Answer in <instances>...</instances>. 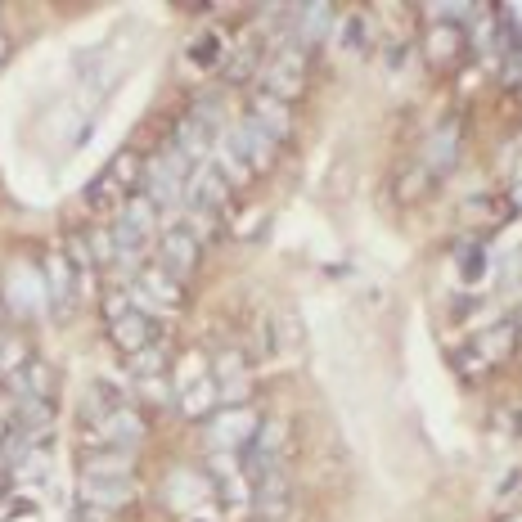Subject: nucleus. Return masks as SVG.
I'll list each match as a JSON object with an SVG mask.
<instances>
[{
    "mask_svg": "<svg viewBox=\"0 0 522 522\" xmlns=\"http://www.w3.org/2000/svg\"><path fill=\"white\" fill-rule=\"evenodd\" d=\"M423 54H428L432 68H455L459 54H464V32L455 23H437L423 36Z\"/></svg>",
    "mask_w": 522,
    "mask_h": 522,
    "instance_id": "14",
    "label": "nucleus"
},
{
    "mask_svg": "<svg viewBox=\"0 0 522 522\" xmlns=\"http://www.w3.org/2000/svg\"><path fill=\"white\" fill-rule=\"evenodd\" d=\"M0 369H18V374H23V369H27V347H23V342H0Z\"/></svg>",
    "mask_w": 522,
    "mask_h": 522,
    "instance_id": "23",
    "label": "nucleus"
},
{
    "mask_svg": "<svg viewBox=\"0 0 522 522\" xmlns=\"http://www.w3.org/2000/svg\"><path fill=\"white\" fill-rule=\"evenodd\" d=\"M230 198H234V189L225 185L221 176H216V167L212 162H203V167H194V176H189V189H185V203H198V207H207V212H230Z\"/></svg>",
    "mask_w": 522,
    "mask_h": 522,
    "instance_id": "12",
    "label": "nucleus"
},
{
    "mask_svg": "<svg viewBox=\"0 0 522 522\" xmlns=\"http://www.w3.org/2000/svg\"><path fill=\"white\" fill-rule=\"evenodd\" d=\"M144 180V162H140V153L135 149H122L113 162H108V171L95 180V185L86 189V203H90V212H122L126 203L135 198V185Z\"/></svg>",
    "mask_w": 522,
    "mask_h": 522,
    "instance_id": "1",
    "label": "nucleus"
},
{
    "mask_svg": "<svg viewBox=\"0 0 522 522\" xmlns=\"http://www.w3.org/2000/svg\"><path fill=\"white\" fill-rule=\"evenodd\" d=\"M81 477H131V450H90L81 455Z\"/></svg>",
    "mask_w": 522,
    "mask_h": 522,
    "instance_id": "17",
    "label": "nucleus"
},
{
    "mask_svg": "<svg viewBox=\"0 0 522 522\" xmlns=\"http://www.w3.org/2000/svg\"><path fill=\"white\" fill-rule=\"evenodd\" d=\"M464 212H468V221H473V225L477 221H482V225H500L504 221V203H500V198H473Z\"/></svg>",
    "mask_w": 522,
    "mask_h": 522,
    "instance_id": "22",
    "label": "nucleus"
},
{
    "mask_svg": "<svg viewBox=\"0 0 522 522\" xmlns=\"http://www.w3.org/2000/svg\"><path fill=\"white\" fill-rule=\"evenodd\" d=\"M288 504H293V482H288L284 468H270V473H261L257 482H252V509H257L266 522L284 518Z\"/></svg>",
    "mask_w": 522,
    "mask_h": 522,
    "instance_id": "11",
    "label": "nucleus"
},
{
    "mask_svg": "<svg viewBox=\"0 0 522 522\" xmlns=\"http://www.w3.org/2000/svg\"><path fill=\"white\" fill-rule=\"evenodd\" d=\"M108 324V338H113V347L122 351V356H140V351H149L153 347V320L144 311H122V315H113V320H104Z\"/></svg>",
    "mask_w": 522,
    "mask_h": 522,
    "instance_id": "10",
    "label": "nucleus"
},
{
    "mask_svg": "<svg viewBox=\"0 0 522 522\" xmlns=\"http://www.w3.org/2000/svg\"><path fill=\"white\" fill-rule=\"evenodd\" d=\"M18 396H32V401H54V387H59V374H54L45 360H27V369L18 374Z\"/></svg>",
    "mask_w": 522,
    "mask_h": 522,
    "instance_id": "18",
    "label": "nucleus"
},
{
    "mask_svg": "<svg viewBox=\"0 0 522 522\" xmlns=\"http://www.w3.org/2000/svg\"><path fill=\"white\" fill-rule=\"evenodd\" d=\"M513 342H518V329H513V324H500V329H486L482 338H477V356H482V365H495V360L509 356Z\"/></svg>",
    "mask_w": 522,
    "mask_h": 522,
    "instance_id": "19",
    "label": "nucleus"
},
{
    "mask_svg": "<svg viewBox=\"0 0 522 522\" xmlns=\"http://www.w3.org/2000/svg\"><path fill=\"white\" fill-rule=\"evenodd\" d=\"M509 522H522V513H518V518H509Z\"/></svg>",
    "mask_w": 522,
    "mask_h": 522,
    "instance_id": "27",
    "label": "nucleus"
},
{
    "mask_svg": "<svg viewBox=\"0 0 522 522\" xmlns=\"http://www.w3.org/2000/svg\"><path fill=\"white\" fill-rule=\"evenodd\" d=\"M72 522H108V513H104V509H90V504H81Z\"/></svg>",
    "mask_w": 522,
    "mask_h": 522,
    "instance_id": "25",
    "label": "nucleus"
},
{
    "mask_svg": "<svg viewBox=\"0 0 522 522\" xmlns=\"http://www.w3.org/2000/svg\"><path fill=\"white\" fill-rule=\"evenodd\" d=\"M261 419L252 414V405H225L221 414L212 419V450H221V455H234V450H248L252 437H257Z\"/></svg>",
    "mask_w": 522,
    "mask_h": 522,
    "instance_id": "4",
    "label": "nucleus"
},
{
    "mask_svg": "<svg viewBox=\"0 0 522 522\" xmlns=\"http://www.w3.org/2000/svg\"><path fill=\"white\" fill-rule=\"evenodd\" d=\"M302 86H306V45L288 41V45H279V54L270 59L266 90L270 95H279L284 104H293V99L302 95Z\"/></svg>",
    "mask_w": 522,
    "mask_h": 522,
    "instance_id": "5",
    "label": "nucleus"
},
{
    "mask_svg": "<svg viewBox=\"0 0 522 522\" xmlns=\"http://www.w3.org/2000/svg\"><path fill=\"white\" fill-rule=\"evenodd\" d=\"M77 500L90 504V509H126L135 500V482L131 477H81L77 482Z\"/></svg>",
    "mask_w": 522,
    "mask_h": 522,
    "instance_id": "9",
    "label": "nucleus"
},
{
    "mask_svg": "<svg viewBox=\"0 0 522 522\" xmlns=\"http://www.w3.org/2000/svg\"><path fill=\"white\" fill-rule=\"evenodd\" d=\"M518 315H522V302H518Z\"/></svg>",
    "mask_w": 522,
    "mask_h": 522,
    "instance_id": "28",
    "label": "nucleus"
},
{
    "mask_svg": "<svg viewBox=\"0 0 522 522\" xmlns=\"http://www.w3.org/2000/svg\"><path fill=\"white\" fill-rule=\"evenodd\" d=\"M504 81L522 86V27L504 32Z\"/></svg>",
    "mask_w": 522,
    "mask_h": 522,
    "instance_id": "21",
    "label": "nucleus"
},
{
    "mask_svg": "<svg viewBox=\"0 0 522 522\" xmlns=\"http://www.w3.org/2000/svg\"><path fill=\"white\" fill-rule=\"evenodd\" d=\"M198 257H203V243L194 239V234L185 230V225H171L167 234H162L158 243V266L167 270L171 279H180V284H189L198 270Z\"/></svg>",
    "mask_w": 522,
    "mask_h": 522,
    "instance_id": "6",
    "label": "nucleus"
},
{
    "mask_svg": "<svg viewBox=\"0 0 522 522\" xmlns=\"http://www.w3.org/2000/svg\"><path fill=\"white\" fill-rule=\"evenodd\" d=\"M212 383L221 405H248L252 401V365H248V351L239 347H225L212 356Z\"/></svg>",
    "mask_w": 522,
    "mask_h": 522,
    "instance_id": "2",
    "label": "nucleus"
},
{
    "mask_svg": "<svg viewBox=\"0 0 522 522\" xmlns=\"http://www.w3.org/2000/svg\"><path fill=\"white\" fill-rule=\"evenodd\" d=\"M293 27H297V45H306V50H311L315 41H324V36L333 32V5H324V0L297 5L293 9Z\"/></svg>",
    "mask_w": 522,
    "mask_h": 522,
    "instance_id": "15",
    "label": "nucleus"
},
{
    "mask_svg": "<svg viewBox=\"0 0 522 522\" xmlns=\"http://www.w3.org/2000/svg\"><path fill=\"white\" fill-rule=\"evenodd\" d=\"M230 144H234V153L248 162L252 176H261V171H270V167L279 162V140H275L270 131H261L252 117H243V122L234 126V131H230Z\"/></svg>",
    "mask_w": 522,
    "mask_h": 522,
    "instance_id": "7",
    "label": "nucleus"
},
{
    "mask_svg": "<svg viewBox=\"0 0 522 522\" xmlns=\"http://www.w3.org/2000/svg\"><path fill=\"white\" fill-rule=\"evenodd\" d=\"M248 117L261 126V131H270L279 144L293 135V104H284L279 95H270V90H261V95H252V108Z\"/></svg>",
    "mask_w": 522,
    "mask_h": 522,
    "instance_id": "13",
    "label": "nucleus"
},
{
    "mask_svg": "<svg viewBox=\"0 0 522 522\" xmlns=\"http://www.w3.org/2000/svg\"><path fill=\"white\" fill-rule=\"evenodd\" d=\"M342 45H347V50H365V18H360V14H351V18H347V32H342Z\"/></svg>",
    "mask_w": 522,
    "mask_h": 522,
    "instance_id": "24",
    "label": "nucleus"
},
{
    "mask_svg": "<svg viewBox=\"0 0 522 522\" xmlns=\"http://www.w3.org/2000/svg\"><path fill=\"white\" fill-rule=\"evenodd\" d=\"M135 297L149 302L158 315H176L180 306H185V284L171 279L162 266H140V275H135Z\"/></svg>",
    "mask_w": 522,
    "mask_h": 522,
    "instance_id": "8",
    "label": "nucleus"
},
{
    "mask_svg": "<svg viewBox=\"0 0 522 522\" xmlns=\"http://www.w3.org/2000/svg\"><path fill=\"white\" fill-rule=\"evenodd\" d=\"M459 158V122H446L432 131L428 149H423V167L428 171H450Z\"/></svg>",
    "mask_w": 522,
    "mask_h": 522,
    "instance_id": "16",
    "label": "nucleus"
},
{
    "mask_svg": "<svg viewBox=\"0 0 522 522\" xmlns=\"http://www.w3.org/2000/svg\"><path fill=\"white\" fill-rule=\"evenodd\" d=\"M5 54H9V36H0V63H5Z\"/></svg>",
    "mask_w": 522,
    "mask_h": 522,
    "instance_id": "26",
    "label": "nucleus"
},
{
    "mask_svg": "<svg viewBox=\"0 0 522 522\" xmlns=\"http://www.w3.org/2000/svg\"><path fill=\"white\" fill-rule=\"evenodd\" d=\"M176 392H180V410H185L189 419H207V414L221 405L216 383H212V365H203V360H185V365H180Z\"/></svg>",
    "mask_w": 522,
    "mask_h": 522,
    "instance_id": "3",
    "label": "nucleus"
},
{
    "mask_svg": "<svg viewBox=\"0 0 522 522\" xmlns=\"http://www.w3.org/2000/svg\"><path fill=\"white\" fill-rule=\"evenodd\" d=\"M0 36H5V27H0Z\"/></svg>",
    "mask_w": 522,
    "mask_h": 522,
    "instance_id": "29",
    "label": "nucleus"
},
{
    "mask_svg": "<svg viewBox=\"0 0 522 522\" xmlns=\"http://www.w3.org/2000/svg\"><path fill=\"white\" fill-rule=\"evenodd\" d=\"M432 171L423 167H410V171H401V180H396V198H401V203H423V198H428V189H432Z\"/></svg>",
    "mask_w": 522,
    "mask_h": 522,
    "instance_id": "20",
    "label": "nucleus"
}]
</instances>
